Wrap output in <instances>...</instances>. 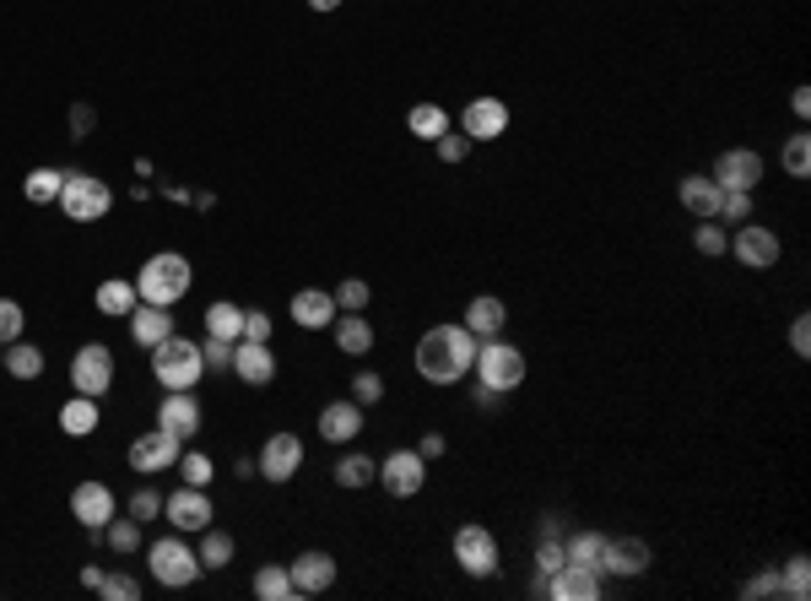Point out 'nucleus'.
Returning <instances> with one entry per match:
<instances>
[{"mask_svg":"<svg viewBox=\"0 0 811 601\" xmlns=\"http://www.w3.org/2000/svg\"><path fill=\"white\" fill-rule=\"evenodd\" d=\"M460 326L476 336V341H482V336H498L503 326H508V309H503V298H493V293H476V298L465 304V320H460Z\"/></svg>","mask_w":811,"mask_h":601,"instance_id":"obj_24","label":"nucleus"},{"mask_svg":"<svg viewBox=\"0 0 811 601\" xmlns=\"http://www.w3.org/2000/svg\"><path fill=\"white\" fill-rule=\"evenodd\" d=\"M70 515H76L87 532H103V526L114 521V493H109L103 482H81V488L70 493Z\"/></svg>","mask_w":811,"mask_h":601,"instance_id":"obj_20","label":"nucleus"},{"mask_svg":"<svg viewBox=\"0 0 811 601\" xmlns=\"http://www.w3.org/2000/svg\"><path fill=\"white\" fill-rule=\"evenodd\" d=\"M692 244H698L703 255H725L731 233H725V222H714V217H698V228H692Z\"/></svg>","mask_w":811,"mask_h":601,"instance_id":"obj_41","label":"nucleus"},{"mask_svg":"<svg viewBox=\"0 0 811 601\" xmlns=\"http://www.w3.org/2000/svg\"><path fill=\"white\" fill-rule=\"evenodd\" d=\"M239 341H271V315H265V309H244V336H239Z\"/></svg>","mask_w":811,"mask_h":601,"instance_id":"obj_53","label":"nucleus"},{"mask_svg":"<svg viewBox=\"0 0 811 601\" xmlns=\"http://www.w3.org/2000/svg\"><path fill=\"white\" fill-rule=\"evenodd\" d=\"M562 564H568V558H562V536H541V547H536V569H541V580L558 575Z\"/></svg>","mask_w":811,"mask_h":601,"instance_id":"obj_47","label":"nucleus"},{"mask_svg":"<svg viewBox=\"0 0 811 601\" xmlns=\"http://www.w3.org/2000/svg\"><path fill=\"white\" fill-rule=\"evenodd\" d=\"M725 255H736L747 271H768V266H779L785 244H779V233H774V228H763V222H742V228L731 233Z\"/></svg>","mask_w":811,"mask_h":601,"instance_id":"obj_8","label":"nucleus"},{"mask_svg":"<svg viewBox=\"0 0 811 601\" xmlns=\"http://www.w3.org/2000/svg\"><path fill=\"white\" fill-rule=\"evenodd\" d=\"M206 336H217V341H239V336H244V309L228 304V298H217V304L206 309Z\"/></svg>","mask_w":811,"mask_h":601,"instance_id":"obj_30","label":"nucleus"},{"mask_svg":"<svg viewBox=\"0 0 811 601\" xmlns=\"http://www.w3.org/2000/svg\"><path fill=\"white\" fill-rule=\"evenodd\" d=\"M125 320H130V336H135V347H146V352H152L157 341H168V336H174V315H168L163 304H135Z\"/></svg>","mask_w":811,"mask_h":601,"instance_id":"obj_23","label":"nucleus"},{"mask_svg":"<svg viewBox=\"0 0 811 601\" xmlns=\"http://www.w3.org/2000/svg\"><path fill=\"white\" fill-rule=\"evenodd\" d=\"M103 542H109L114 553H135V547H141V521H120V515H114V521L103 526Z\"/></svg>","mask_w":811,"mask_h":601,"instance_id":"obj_43","label":"nucleus"},{"mask_svg":"<svg viewBox=\"0 0 811 601\" xmlns=\"http://www.w3.org/2000/svg\"><path fill=\"white\" fill-rule=\"evenodd\" d=\"M28 326V315H22V304L17 298H0V347H11L17 336Z\"/></svg>","mask_w":811,"mask_h":601,"instance_id":"obj_45","label":"nucleus"},{"mask_svg":"<svg viewBox=\"0 0 811 601\" xmlns=\"http://www.w3.org/2000/svg\"><path fill=\"white\" fill-rule=\"evenodd\" d=\"M379 396H384V380H379L374 369H363V374L352 380V401H358V406H374Z\"/></svg>","mask_w":811,"mask_h":601,"instance_id":"obj_48","label":"nucleus"},{"mask_svg":"<svg viewBox=\"0 0 811 601\" xmlns=\"http://www.w3.org/2000/svg\"><path fill=\"white\" fill-rule=\"evenodd\" d=\"M779 586H785V597H790V601H807L811 597V558H807V553H796V558L785 564Z\"/></svg>","mask_w":811,"mask_h":601,"instance_id":"obj_38","label":"nucleus"},{"mask_svg":"<svg viewBox=\"0 0 811 601\" xmlns=\"http://www.w3.org/2000/svg\"><path fill=\"white\" fill-rule=\"evenodd\" d=\"M163 515L174 521V532H206L211 526V499H206V488H174L168 499H163Z\"/></svg>","mask_w":811,"mask_h":601,"instance_id":"obj_13","label":"nucleus"},{"mask_svg":"<svg viewBox=\"0 0 811 601\" xmlns=\"http://www.w3.org/2000/svg\"><path fill=\"white\" fill-rule=\"evenodd\" d=\"M790 109H796V120H807L811 114V87H796V92H790Z\"/></svg>","mask_w":811,"mask_h":601,"instance_id":"obj_57","label":"nucleus"},{"mask_svg":"<svg viewBox=\"0 0 811 601\" xmlns=\"http://www.w3.org/2000/svg\"><path fill=\"white\" fill-rule=\"evenodd\" d=\"M790 352H796V358H811V320L807 315H796V326H790Z\"/></svg>","mask_w":811,"mask_h":601,"instance_id":"obj_54","label":"nucleus"},{"mask_svg":"<svg viewBox=\"0 0 811 601\" xmlns=\"http://www.w3.org/2000/svg\"><path fill=\"white\" fill-rule=\"evenodd\" d=\"M157 510H163V493H157V488H141V493L130 499V521H152Z\"/></svg>","mask_w":811,"mask_h":601,"instance_id":"obj_52","label":"nucleus"},{"mask_svg":"<svg viewBox=\"0 0 811 601\" xmlns=\"http://www.w3.org/2000/svg\"><path fill=\"white\" fill-rule=\"evenodd\" d=\"M6 374L11 380H39L44 374V347H28L22 336L6 347Z\"/></svg>","mask_w":811,"mask_h":601,"instance_id":"obj_32","label":"nucleus"},{"mask_svg":"<svg viewBox=\"0 0 811 601\" xmlns=\"http://www.w3.org/2000/svg\"><path fill=\"white\" fill-rule=\"evenodd\" d=\"M254 597L260 601H293V575H287V564H260V575H254Z\"/></svg>","mask_w":811,"mask_h":601,"instance_id":"obj_33","label":"nucleus"},{"mask_svg":"<svg viewBox=\"0 0 811 601\" xmlns=\"http://www.w3.org/2000/svg\"><path fill=\"white\" fill-rule=\"evenodd\" d=\"M0 363H6V352H0Z\"/></svg>","mask_w":811,"mask_h":601,"instance_id":"obj_60","label":"nucleus"},{"mask_svg":"<svg viewBox=\"0 0 811 601\" xmlns=\"http://www.w3.org/2000/svg\"><path fill=\"white\" fill-rule=\"evenodd\" d=\"M336 315H341V309H336V298H330V293H319V287H304V293L293 298V320H298L304 331H325Z\"/></svg>","mask_w":811,"mask_h":601,"instance_id":"obj_25","label":"nucleus"},{"mask_svg":"<svg viewBox=\"0 0 811 601\" xmlns=\"http://www.w3.org/2000/svg\"><path fill=\"white\" fill-rule=\"evenodd\" d=\"M779 157H785V174H790V179H807V174H811V135L796 131L790 141H785V152H779Z\"/></svg>","mask_w":811,"mask_h":601,"instance_id":"obj_39","label":"nucleus"},{"mask_svg":"<svg viewBox=\"0 0 811 601\" xmlns=\"http://www.w3.org/2000/svg\"><path fill=\"white\" fill-rule=\"evenodd\" d=\"M152 374L163 391H195L200 374H206V358H200V341H185V336H168L152 347Z\"/></svg>","mask_w":811,"mask_h":601,"instance_id":"obj_3","label":"nucleus"},{"mask_svg":"<svg viewBox=\"0 0 811 601\" xmlns=\"http://www.w3.org/2000/svg\"><path fill=\"white\" fill-rule=\"evenodd\" d=\"M61 428L70 439H87L92 428H98V396H76L61 406Z\"/></svg>","mask_w":811,"mask_h":601,"instance_id":"obj_31","label":"nucleus"},{"mask_svg":"<svg viewBox=\"0 0 811 601\" xmlns=\"http://www.w3.org/2000/svg\"><path fill=\"white\" fill-rule=\"evenodd\" d=\"M233 374L250 385V391H265L276 380V352L265 341H233Z\"/></svg>","mask_w":811,"mask_h":601,"instance_id":"obj_18","label":"nucleus"},{"mask_svg":"<svg viewBox=\"0 0 811 601\" xmlns=\"http://www.w3.org/2000/svg\"><path fill=\"white\" fill-rule=\"evenodd\" d=\"M434 146H438V157H443V163H465V152H471L476 141H471L465 131H443Z\"/></svg>","mask_w":811,"mask_h":601,"instance_id":"obj_46","label":"nucleus"},{"mask_svg":"<svg viewBox=\"0 0 811 601\" xmlns=\"http://www.w3.org/2000/svg\"><path fill=\"white\" fill-rule=\"evenodd\" d=\"M200 358H206V369H228V363H233V341L206 336V341H200Z\"/></svg>","mask_w":811,"mask_h":601,"instance_id":"obj_51","label":"nucleus"},{"mask_svg":"<svg viewBox=\"0 0 811 601\" xmlns=\"http://www.w3.org/2000/svg\"><path fill=\"white\" fill-rule=\"evenodd\" d=\"M379 482H384L390 499H412V493H423V482H428V461H423L417 450H390V456L379 461Z\"/></svg>","mask_w":811,"mask_h":601,"instance_id":"obj_10","label":"nucleus"},{"mask_svg":"<svg viewBox=\"0 0 811 601\" xmlns=\"http://www.w3.org/2000/svg\"><path fill=\"white\" fill-rule=\"evenodd\" d=\"M454 564L465 569V575H476V580H487V575H498V536L487 532V526H460L454 532Z\"/></svg>","mask_w":811,"mask_h":601,"instance_id":"obj_9","label":"nucleus"},{"mask_svg":"<svg viewBox=\"0 0 811 601\" xmlns=\"http://www.w3.org/2000/svg\"><path fill=\"white\" fill-rule=\"evenodd\" d=\"M406 131L417 135V141H438V135L449 131V114H443L438 103H417V109L406 114Z\"/></svg>","mask_w":811,"mask_h":601,"instance_id":"obj_35","label":"nucleus"},{"mask_svg":"<svg viewBox=\"0 0 811 601\" xmlns=\"http://www.w3.org/2000/svg\"><path fill=\"white\" fill-rule=\"evenodd\" d=\"M109 206H114V190L98 174H65L61 211L70 222H98V217H109Z\"/></svg>","mask_w":811,"mask_h":601,"instance_id":"obj_6","label":"nucleus"},{"mask_svg":"<svg viewBox=\"0 0 811 601\" xmlns=\"http://www.w3.org/2000/svg\"><path fill=\"white\" fill-rule=\"evenodd\" d=\"M92 125H98V114L76 103V109H70V131H76V135H87V131H92Z\"/></svg>","mask_w":811,"mask_h":601,"instance_id":"obj_55","label":"nucleus"},{"mask_svg":"<svg viewBox=\"0 0 811 601\" xmlns=\"http://www.w3.org/2000/svg\"><path fill=\"white\" fill-rule=\"evenodd\" d=\"M747 217H752V190H720V211H714V222L742 228Z\"/></svg>","mask_w":811,"mask_h":601,"instance_id":"obj_40","label":"nucleus"},{"mask_svg":"<svg viewBox=\"0 0 811 601\" xmlns=\"http://www.w3.org/2000/svg\"><path fill=\"white\" fill-rule=\"evenodd\" d=\"M747 601H763V597H785V586H779V569H763L757 580H747Z\"/></svg>","mask_w":811,"mask_h":601,"instance_id":"obj_49","label":"nucleus"},{"mask_svg":"<svg viewBox=\"0 0 811 601\" xmlns=\"http://www.w3.org/2000/svg\"><path fill=\"white\" fill-rule=\"evenodd\" d=\"M233 564V536L228 532H200V569H228Z\"/></svg>","mask_w":811,"mask_h":601,"instance_id":"obj_36","label":"nucleus"},{"mask_svg":"<svg viewBox=\"0 0 811 601\" xmlns=\"http://www.w3.org/2000/svg\"><path fill=\"white\" fill-rule=\"evenodd\" d=\"M471 369H476V380H482V385H487V391H519V385H525V369H530V363H525V352H519V347H514V341H503V336H482V347H476V363H471Z\"/></svg>","mask_w":811,"mask_h":601,"instance_id":"obj_4","label":"nucleus"},{"mask_svg":"<svg viewBox=\"0 0 811 601\" xmlns=\"http://www.w3.org/2000/svg\"><path fill=\"white\" fill-rule=\"evenodd\" d=\"M336 326V347L347 352V358H363L369 347H374V326L363 320V315H341V320H330Z\"/></svg>","mask_w":811,"mask_h":601,"instance_id":"obj_29","label":"nucleus"},{"mask_svg":"<svg viewBox=\"0 0 811 601\" xmlns=\"http://www.w3.org/2000/svg\"><path fill=\"white\" fill-rule=\"evenodd\" d=\"M720 190H757V179H763V157L752 152V146H736V152H720V163H714V174H709Z\"/></svg>","mask_w":811,"mask_h":601,"instance_id":"obj_14","label":"nucleus"},{"mask_svg":"<svg viewBox=\"0 0 811 601\" xmlns=\"http://www.w3.org/2000/svg\"><path fill=\"white\" fill-rule=\"evenodd\" d=\"M460 131L471 141H498L508 131V103L503 98H471L465 114H460Z\"/></svg>","mask_w":811,"mask_h":601,"instance_id":"obj_17","label":"nucleus"},{"mask_svg":"<svg viewBox=\"0 0 811 601\" xmlns=\"http://www.w3.org/2000/svg\"><path fill=\"white\" fill-rule=\"evenodd\" d=\"M677 200H682L692 217H714L720 211V185L709 174H687L682 185H677Z\"/></svg>","mask_w":811,"mask_h":601,"instance_id":"obj_27","label":"nucleus"},{"mask_svg":"<svg viewBox=\"0 0 811 601\" xmlns=\"http://www.w3.org/2000/svg\"><path fill=\"white\" fill-rule=\"evenodd\" d=\"M109 385H114V352L103 341L76 347V358H70V391L76 396H103Z\"/></svg>","mask_w":811,"mask_h":601,"instance_id":"obj_7","label":"nucleus"},{"mask_svg":"<svg viewBox=\"0 0 811 601\" xmlns=\"http://www.w3.org/2000/svg\"><path fill=\"white\" fill-rule=\"evenodd\" d=\"M287 575H293V591L298 597H319V591L336 586V558L330 553H304V558L287 564Z\"/></svg>","mask_w":811,"mask_h":601,"instance_id":"obj_21","label":"nucleus"},{"mask_svg":"<svg viewBox=\"0 0 811 601\" xmlns=\"http://www.w3.org/2000/svg\"><path fill=\"white\" fill-rule=\"evenodd\" d=\"M189 282H195V271L179 250H163V255H152L146 266L135 271V293H141V304H163V309H174L179 298L189 293Z\"/></svg>","mask_w":811,"mask_h":601,"instance_id":"obj_2","label":"nucleus"},{"mask_svg":"<svg viewBox=\"0 0 811 601\" xmlns=\"http://www.w3.org/2000/svg\"><path fill=\"white\" fill-rule=\"evenodd\" d=\"M314 11H336V6H341V0H309Z\"/></svg>","mask_w":811,"mask_h":601,"instance_id":"obj_59","label":"nucleus"},{"mask_svg":"<svg viewBox=\"0 0 811 601\" xmlns=\"http://www.w3.org/2000/svg\"><path fill=\"white\" fill-rule=\"evenodd\" d=\"M649 564H655V553H649L644 536H612L606 542V575L638 580V575H649Z\"/></svg>","mask_w":811,"mask_h":601,"instance_id":"obj_16","label":"nucleus"},{"mask_svg":"<svg viewBox=\"0 0 811 601\" xmlns=\"http://www.w3.org/2000/svg\"><path fill=\"white\" fill-rule=\"evenodd\" d=\"M81 586H87V591H98V586H103V569H98V564H87V569H81Z\"/></svg>","mask_w":811,"mask_h":601,"instance_id":"obj_58","label":"nucleus"},{"mask_svg":"<svg viewBox=\"0 0 811 601\" xmlns=\"http://www.w3.org/2000/svg\"><path fill=\"white\" fill-rule=\"evenodd\" d=\"M358 434H363V406H358V401H330V406L319 412V439L352 445Z\"/></svg>","mask_w":811,"mask_h":601,"instance_id":"obj_22","label":"nucleus"},{"mask_svg":"<svg viewBox=\"0 0 811 601\" xmlns=\"http://www.w3.org/2000/svg\"><path fill=\"white\" fill-rule=\"evenodd\" d=\"M135 304H141L135 282H125V276H109V282H98V309H103L109 320H125Z\"/></svg>","mask_w":811,"mask_h":601,"instance_id":"obj_28","label":"nucleus"},{"mask_svg":"<svg viewBox=\"0 0 811 601\" xmlns=\"http://www.w3.org/2000/svg\"><path fill=\"white\" fill-rule=\"evenodd\" d=\"M98 591H103L109 601H135V597H141V586H135L130 575H103V586H98Z\"/></svg>","mask_w":811,"mask_h":601,"instance_id":"obj_50","label":"nucleus"},{"mask_svg":"<svg viewBox=\"0 0 811 601\" xmlns=\"http://www.w3.org/2000/svg\"><path fill=\"white\" fill-rule=\"evenodd\" d=\"M157 428L174 434V439L200 434V401H195V391H168L163 406H157Z\"/></svg>","mask_w":811,"mask_h":601,"instance_id":"obj_19","label":"nucleus"},{"mask_svg":"<svg viewBox=\"0 0 811 601\" xmlns=\"http://www.w3.org/2000/svg\"><path fill=\"white\" fill-rule=\"evenodd\" d=\"M304 471V439L298 434H271L260 445V477L265 482H293Z\"/></svg>","mask_w":811,"mask_h":601,"instance_id":"obj_12","label":"nucleus"},{"mask_svg":"<svg viewBox=\"0 0 811 601\" xmlns=\"http://www.w3.org/2000/svg\"><path fill=\"white\" fill-rule=\"evenodd\" d=\"M179 477H185L189 488H211V456L185 450V456H179Z\"/></svg>","mask_w":811,"mask_h":601,"instance_id":"obj_44","label":"nucleus"},{"mask_svg":"<svg viewBox=\"0 0 811 601\" xmlns=\"http://www.w3.org/2000/svg\"><path fill=\"white\" fill-rule=\"evenodd\" d=\"M61 190H65V168H33V174H28V185H22V196L33 200V206L61 200Z\"/></svg>","mask_w":811,"mask_h":601,"instance_id":"obj_34","label":"nucleus"},{"mask_svg":"<svg viewBox=\"0 0 811 601\" xmlns=\"http://www.w3.org/2000/svg\"><path fill=\"white\" fill-rule=\"evenodd\" d=\"M562 558H568V564H579V569L606 575V536H601V532H573L568 542H562Z\"/></svg>","mask_w":811,"mask_h":601,"instance_id":"obj_26","label":"nucleus"},{"mask_svg":"<svg viewBox=\"0 0 811 601\" xmlns=\"http://www.w3.org/2000/svg\"><path fill=\"white\" fill-rule=\"evenodd\" d=\"M146 564H152V580L168 586V591H185V586H195V575H200V553H189L179 536H157L146 547Z\"/></svg>","mask_w":811,"mask_h":601,"instance_id":"obj_5","label":"nucleus"},{"mask_svg":"<svg viewBox=\"0 0 811 601\" xmlns=\"http://www.w3.org/2000/svg\"><path fill=\"white\" fill-rule=\"evenodd\" d=\"M471 363H476V336L465 331V326H434V331H423V341H417V374L428 385L465 380Z\"/></svg>","mask_w":811,"mask_h":601,"instance_id":"obj_1","label":"nucleus"},{"mask_svg":"<svg viewBox=\"0 0 811 601\" xmlns=\"http://www.w3.org/2000/svg\"><path fill=\"white\" fill-rule=\"evenodd\" d=\"M374 477H379V461H369V456H358V450L336 461V482H341V488H369Z\"/></svg>","mask_w":811,"mask_h":601,"instance_id":"obj_37","label":"nucleus"},{"mask_svg":"<svg viewBox=\"0 0 811 601\" xmlns=\"http://www.w3.org/2000/svg\"><path fill=\"white\" fill-rule=\"evenodd\" d=\"M417 456H423V461H434V456H443V434H423Z\"/></svg>","mask_w":811,"mask_h":601,"instance_id":"obj_56","label":"nucleus"},{"mask_svg":"<svg viewBox=\"0 0 811 601\" xmlns=\"http://www.w3.org/2000/svg\"><path fill=\"white\" fill-rule=\"evenodd\" d=\"M541 597H552V601H601V575H595V569H579V564H562L558 575L541 580Z\"/></svg>","mask_w":811,"mask_h":601,"instance_id":"obj_15","label":"nucleus"},{"mask_svg":"<svg viewBox=\"0 0 811 601\" xmlns=\"http://www.w3.org/2000/svg\"><path fill=\"white\" fill-rule=\"evenodd\" d=\"M330 298H336V309H341V315H363V304H369V282H363V276H347Z\"/></svg>","mask_w":811,"mask_h":601,"instance_id":"obj_42","label":"nucleus"},{"mask_svg":"<svg viewBox=\"0 0 811 601\" xmlns=\"http://www.w3.org/2000/svg\"><path fill=\"white\" fill-rule=\"evenodd\" d=\"M179 456H185V439H174V434H163V428H152V434H135V439H130V467L141 471V477L168 471Z\"/></svg>","mask_w":811,"mask_h":601,"instance_id":"obj_11","label":"nucleus"}]
</instances>
